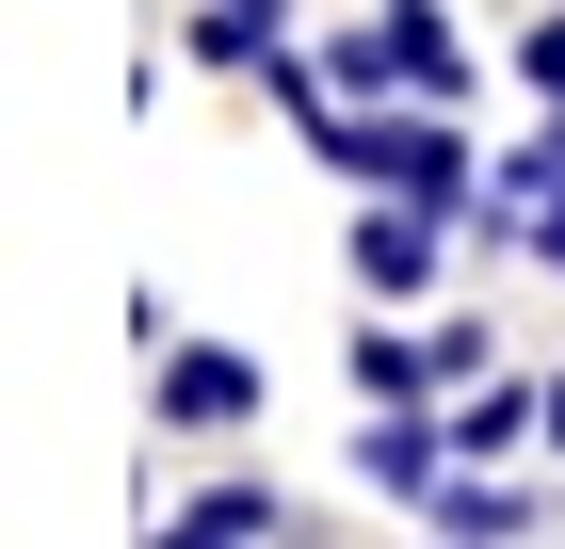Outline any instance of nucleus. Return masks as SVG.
<instances>
[{"label": "nucleus", "mask_w": 565, "mask_h": 549, "mask_svg": "<svg viewBox=\"0 0 565 549\" xmlns=\"http://www.w3.org/2000/svg\"><path fill=\"white\" fill-rule=\"evenodd\" d=\"M533 258H550V275H565V194H533Z\"/></svg>", "instance_id": "obj_7"}, {"label": "nucleus", "mask_w": 565, "mask_h": 549, "mask_svg": "<svg viewBox=\"0 0 565 549\" xmlns=\"http://www.w3.org/2000/svg\"><path fill=\"white\" fill-rule=\"evenodd\" d=\"M146 404H162V436H243L259 421V372H243L226 339H162V356H146Z\"/></svg>", "instance_id": "obj_1"}, {"label": "nucleus", "mask_w": 565, "mask_h": 549, "mask_svg": "<svg viewBox=\"0 0 565 549\" xmlns=\"http://www.w3.org/2000/svg\"><path fill=\"white\" fill-rule=\"evenodd\" d=\"M501 65H518L533 97H565V17H550V0H533V17H518V49H501Z\"/></svg>", "instance_id": "obj_6"}, {"label": "nucleus", "mask_w": 565, "mask_h": 549, "mask_svg": "<svg viewBox=\"0 0 565 549\" xmlns=\"http://www.w3.org/2000/svg\"><path fill=\"white\" fill-rule=\"evenodd\" d=\"M420 356H436V388H484V372H501V339H484L469 307H436V324H420Z\"/></svg>", "instance_id": "obj_5"}, {"label": "nucleus", "mask_w": 565, "mask_h": 549, "mask_svg": "<svg viewBox=\"0 0 565 549\" xmlns=\"http://www.w3.org/2000/svg\"><path fill=\"white\" fill-rule=\"evenodd\" d=\"M146 549H291V485H259V468H243V485H194Z\"/></svg>", "instance_id": "obj_3"}, {"label": "nucleus", "mask_w": 565, "mask_h": 549, "mask_svg": "<svg viewBox=\"0 0 565 549\" xmlns=\"http://www.w3.org/2000/svg\"><path fill=\"white\" fill-rule=\"evenodd\" d=\"M550 453H565V372H550Z\"/></svg>", "instance_id": "obj_8"}, {"label": "nucleus", "mask_w": 565, "mask_h": 549, "mask_svg": "<svg viewBox=\"0 0 565 549\" xmlns=\"http://www.w3.org/2000/svg\"><path fill=\"white\" fill-rule=\"evenodd\" d=\"M436 258H452V211H420V194H372V211H355V292L372 307L436 292Z\"/></svg>", "instance_id": "obj_2"}, {"label": "nucleus", "mask_w": 565, "mask_h": 549, "mask_svg": "<svg viewBox=\"0 0 565 549\" xmlns=\"http://www.w3.org/2000/svg\"><path fill=\"white\" fill-rule=\"evenodd\" d=\"M355 388H372V404H436V356L404 324H355Z\"/></svg>", "instance_id": "obj_4"}]
</instances>
